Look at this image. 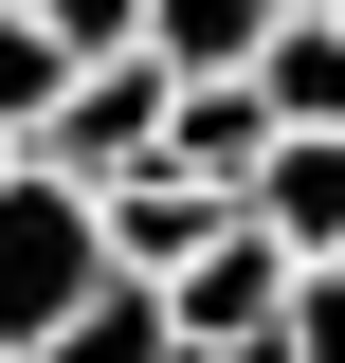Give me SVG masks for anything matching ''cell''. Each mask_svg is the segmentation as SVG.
I'll return each mask as SVG.
<instances>
[{"label":"cell","instance_id":"1","mask_svg":"<svg viewBox=\"0 0 345 363\" xmlns=\"http://www.w3.org/2000/svg\"><path fill=\"white\" fill-rule=\"evenodd\" d=\"M109 182H73L55 145L0 164V345H73V309L109 291Z\"/></svg>","mask_w":345,"mask_h":363},{"label":"cell","instance_id":"2","mask_svg":"<svg viewBox=\"0 0 345 363\" xmlns=\"http://www.w3.org/2000/svg\"><path fill=\"white\" fill-rule=\"evenodd\" d=\"M164 327L182 345H273V327H291V236L273 218H218L200 255L164 272Z\"/></svg>","mask_w":345,"mask_h":363},{"label":"cell","instance_id":"3","mask_svg":"<svg viewBox=\"0 0 345 363\" xmlns=\"http://www.w3.org/2000/svg\"><path fill=\"white\" fill-rule=\"evenodd\" d=\"M164 91H182L164 37H128V55H91V73L55 91V128H37V145H55L73 182H128V164H164Z\"/></svg>","mask_w":345,"mask_h":363},{"label":"cell","instance_id":"4","mask_svg":"<svg viewBox=\"0 0 345 363\" xmlns=\"http://www.w3.org/2000/svg\"><path fill=\"white\" fill-rule=\"evenodd\" d=\"M273 128H291V109H273L255 73H182V91H164V164H200V182H236V200H255V164H273Z\"/></svg>","mask_w":345,"mask_h":363},{"label":"cell","instance_id":"5","mask_svg":"<svg viewBox=\"0 0 345 363\" xmlns=\"http://www.w3.org/2000/svg\"><path fill=\"white\" fill-rule=\"evenodd\" d=\"M218 218H255V200L200 182V164H128V182H109V255H128V272H182Z\"/></svg>","mask_w":345,"mask_h":363},{"label":"cell","instance_id":"6","mask_svg":"<svg viewBox=\"0 0 345 363\" xmlns=\"http://www.w3.org/2000/svg\"><path fill=\"white\" fill-rule=\"evenodd\" d=\"M255 218L291 236V255H345V128H273V164H255Z\"/></svg>","mask_w":345,"mask_h":363},{"label":"cell","instance_id":"7","mask_svg":"<svg viewBox=\"0 0 345 363\" xmlns=\"http://www.w3.org/2000/svg\"><path fill=\"white\" fill-rule=\"evenodd\" d=\"M255 91L291 109V128H345V0H291V18H273V55H255Z\"/></svg>","mask_w":345,"mask_h":363},{"label":"cell","instance_id":"8","mask_svg":"<svg viewBox=\"0 0 345 363\" xmlns=\"http://www.w3.org/2000/svg\"><path fill=\"white\" fill-rule=\"evenodd\" d=\"M273 18H291V0H146L164 73H255V55H273Z\"/></svg>","mask_w":345,"mask_h":363},{"label":"cell","instance_id":"9","mask_svg":"<svg viewBox=\"0 0 345 363\" xmlns=\"http://www.w3.org/2000/svg\"><path fill=\"white\" fill-rule=\"evenodd\" d=\"M73 73H91V55L55 37L37 0H0V145H37V128H55V91H73Z\"/></svg>","mask_w":345,"mask_h":363},{"label":"cell","instance_id":"10","mask_svg":"<svg viewBox=\"0 0 345 363\" xmlns=\"http://www.w3.org/2000/svg\"><path fill=\"white\" fill-rule=\"evenodd\" d=\"M273 345H309V363H345V255H291V327Z\"/></svg>","mask_w":345,"mask_h":363},{"label":"cell","instance_id":"11","mask_svg":"<svg viewBox=\"0 0 345 363\" xmlns=\"http://www.w3.org/2000/svg\"><path fill=\"white\" fill-rule=\"evenodd\" d=\"M37 18H55L73 55H128V37H146V0H37Z\"/></svg>","mask_w":345,"mask_h":363},{"label":"cell","instance_id":"12","mask_svg":"<svg viewBox=\"0 0 345 363\" xmlns=\"http://www.w3.org/2000/svg\"><path fill=\"white\" fill-rule=\"evenodd\" d=\"M0 164H18V145H0Z\"/></svg>","mask_w":345,"mask_h":363}]
</instances>
